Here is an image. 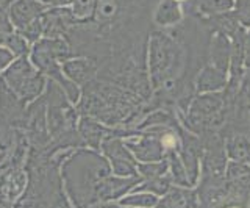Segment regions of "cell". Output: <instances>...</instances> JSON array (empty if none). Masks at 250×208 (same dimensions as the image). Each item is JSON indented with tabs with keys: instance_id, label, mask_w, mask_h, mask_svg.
<instances>
[{
	"instance_id": "6da1fadb",
	"label": "cell",
	"mask_w": 250,
	"mask_h": 208,
	"mask_svg": "<svg viewBox=\"0 0 250 208\" xmlns=\"http://www.w3.org/2000/svg\"><path fill=\"white\" fill-rule=\"evenodd\" d=\"M160 0H96L89 22L74 24L64 40L74 57L96 61L147 53L148 36L155 30L152 14Z\"/></svg>"
},
{
	"instance_id": "7a4b0ae2",
	"label": "cell",
	"mask_w": 250,
	"mask_h": 208,
	"mask_svg": "<svg viewBox=\"0 0 250 208\" xmlns=\"http://www.w3.org/2000/svg\"><path fill=\"white\" fill-rule=\"evenodd\" d=\"M75 108L80 116H91L106 127L122 130H136L150 113L147 100L99 79L82 88Z\"/></svg>"
},
{
	"instance_id": "3957f363",
	"label": "cell",
	"mask_w": 250,
	"mask_h": 208,
	"mask_svg": "<svg viewBox=\"0 0 250 208\" xmlns=\"http://www.w3.org/2000/svg\"><path fill=\"white\" fill-rule=\"evenodd\" d=\"M109 161L94 149H75L60 166L62 187L74 208H89L99 204L100 182L111 175Z\"/></svg>"
},
{
	"instance_id": "277c9868",
	"label": "cell",
	"mask_w": 250,
	"mask_h": 208,
	"mask_svg": "<svg viewBox=\"0 0 250 208\" xmlns=\"http://www.w3.org/2000/svg\"><path fill=\"white\" fill-rule=\"evenodd\" d=\"M0 77L25 104H31L41 97L47 86V79L33 66L28 57L16 58Z\"/></svg>"
},
{
	"instance_id": "5b68a950",
	"label": "cell",
	"mask_w": 250,
	"mask_h": 208,
	"mask_svg": "<svg viewBox=\"0 0 250 208\" xmlns=\"http://www.w3.org/2000/svg\"><path fill=\"white\" fill-rule=\"evenodd\" d=\"M100 150L117 177H138V160L127 149L122 138L108 135L102 141Z\"/></svg>"
},
{
	"instance_id": "8992f818",
	"label": "cell",
	"mask_w": 250,
	"mask_h": 208,
	"mask_svg": "<svg viewBox=\"0 0 250 208\" xmlns=\"http://www.w3.org/2000/svg\"><path fill=\"white\" fill-rule=\"evenodd\" d=\"M28 187V172L25 166L5 163L0 167V197L18 202Z\"/></svg>"
},
{
	"instance_id": "52a82bcc",
	"label": "cell",
	"mask_w": 250,
	"mask_h": 208,
	"mask_svg": "<svg viewBox=\"0 0 250 208\" xmlns=\"http://www.w3.org/2000/svg\"><path fill=\"white\" fill-rule=\"evenodd\" d=\"M49 10L38 0H14L10 5V21L16 32H22Z\"/></svg>"
},
{
	"instance_id": "ba28073f",
	"label": "cell",
	"mask_w": 250,
	"mask_h": 208,
	"mask_svg": "<svg viewBox=\"0 0 250 208\" xmlns=\"http://www.w3.org/2000/svg\"><path fill=\"white\" fill-rule=\"evenodd\" d=\"M236 0H185V16L197 19H211L234 10Z\"/></svg>"
},
{
	"instance_id": "9c48e42d",
	"label": "cell",
	"mask_w": 250,
	"mask_h": 208,
	"mask_svg": "<svg viewBox=\"0 0 250 208\" xmlns=\"http://www.w3.org/2000/svg\"><path fill=\"white\" fill-rule=\"evenodd\" d=\"M62 74L66 75V79L75 83L78 88L86 86L88 83L97 79L99 66L96 61L84 57H74L62 63Z\"/></svg>"
},
{
	"instance_id": "30bf717a",
	"label": "cell",
	"mask_w": 250,
	"mask_h": 208,
	"mask_svg": "<svg viewBox=\"0 0 250 208\" xmlns=\"http://www.w3.org/2000/svg\"><path fill=\"white\" fill-rule=\"evenodd\" d=\"M27 105L0 77V113L11 122L14 128H21Z\"/></svg>"
},
{
	"instance_id": "8fae6325",
	"label": "cell",
	"mask_w": 250,
	"mask_h": 208,
	"mask_svg": "<svg viewBox=\"0 0 250 208\" xmlns=\"http://www.w3.org/2000/svg\"><path fill=\"white\" fill-rule=\"evenodd\" d=\"M231 53H233V44L230 38L221 32H214L213 30V36H211L209 50H208V64L229 75Z\"/></svg>"
},
{
	"instance_id": "7c38bea8",
	"label": "cell",
	"mask_w": 250,
	"mask_h": 208,
	"mask_svg": "<svg viewBox=\"0 0 250 208\" xmlns=\"http://www.w3.org/2000/svg\"><path fill=\"white\" fill-rule=\"evenodd\" d=\"M183 19V2H178V0H160L152 14L155 28H172L182 24Z\"/></svg>"
},
{
	"instance_id": "4fadbf2b",
	"label": "cell",
	"mask_w": 250,
	"mask_h": 208,
	"mask_svg": "<svg viewBox=\"0 0 250 208\" xmlns=\"http://www.w3.org/2000/svg\"><path fill=\"white\" fill-rule=\"evenodd\" d=\"M77 130L80 133V138L84 146H88L89 149L99 150L102 141L111 132V127H106L100 121L91 116H80L77 124Z\"/></svg>"
},
{
	"instance_id": "5bb4252c",
	"label": "cell",
	"mask_w": 250,
	"mask_h": 208,
	"mask_svg": "<svg viewBox=\"0 0 250 208\" xmlns=\"http://www.w3.org/2000/svg\"><path fill=\"white\" fill-rule=\"evenodd\" d=\"M229 77L227 74L217 71L211 64L202 69L195 80V94H208V92H221L227 88Z\"/></svg>"
},
{
	"instance_id": "9a60e30c",
	"label": "cell",
	"mask_w": 250,
	"mask_h": 208,
	"mask_svg": "<svg viewBox=\"0 0 250 208\" xmlns=\"http://www.w3.org/2000/svg\"><path fill=\"white\" fill-rule=\"evenodd\" d=\"M22 132L14 128L13 124L0 113V167H2L18 146Z\"/></svg>"
},
{
	"instance_id": "2e32d148",
	"label": "cell",
	"mask_w": 250,
	"mask_h": 208,
	"mask_svg": "<svg viewBox=\"0 0 250 208\" xmlns=\"http://www.w3.org/2000/svg\"><path fill=\"white\" fill-rule=\"evenodd\" d=\"M158 208H195V194L186 189L174 188L167 192L161 202L156 204Z\"/></svg>"
},
{
	"instance_id": "e0dca14e",
	"label": "cell",
	"mask_w": 250,
	"mask_h": 208,
	"mask_svg": "<svg viewBox=\"0 0 250 208\" xmlns=\"http://www.w3.org/2000/svg\"><path fill=\"white\" fill-rule=\"evenodd\" d=\"M69 11L75 19V24H84L89 22L96 10V0H70Z\"/></svg>"
},
{
	"instance_id": "ac0fdd59",
	"label": "cell",
	"mask_w": 250,
	"mask_h": 208,
	"mask_svg": "<svg viewBox=\"0 0 250 208\" xmlns=\"http://www.w3.org/2000/svg\"><path fill=\"white\" fill-rule=\"evenodd\" d=\"M3 47H6L8 50H10L16 58L28 57L30 55V50H31L30 42L19 32H16V30H14V32L10 36L6 38Z\"/></svg>"
},
{
	"instance_id": "d6986e66",
	"label": "cell",
	"mask_w": 250,
	"mask_h": 208,
	"mask_svg": "<svg viewBox=\"0 0 250 208\" xmlns=\"http://www.w3.org/2000/svg\"><path fill=\"white\" fill-rule=\"evenodd\" d=\"M122 207H135V208H152L158 204V199L153 194H147V192H141V194H133L128 197H124L119 200Z\"/></svg>"
},
{
	"instance_id": "ffe728a7",
	"label": "cell",
	"mask_w": 250,
	"mask_h": 208,
	"mask_svg": "<svg viewBox=\"0 0 250 208\" xmlns=\"http://www.w3.org/2000/svg\"><path fill=\"white\" fill-rule=\"evenodd\" d=\"M143 185H136L135 192L138 191H150L153 194H166L170 188V180L167 177H158V179H150V180H146V182H141Z\"/></svg>"
},
{
	"instance_id": "44dd1931",
	"label": "cell",
	"mask_w": 250,
	"mask_h": 208,
	"mask_svg": "<svg viewBox=\"0 0 250 208\" xmlns=\"http://www.w3.org/2000/svg\"><path fill=\"white\" fill-rule=\"evenodd\" d=\"M167 167H169L167 161H163V163H144V165H138V171L141 172V175L146 177V180H150V179L164 177Z\"/></svg>"
},
{
	"instance_id": "7402d4cb",
	"label": "cell",
	"mask_w": 250,
	"mask_h": 208,
	"mask_svg": "<svg viewBox=\"0 0 250 208\" xmlns=\"http://www.w3.org/2000/svg\"><path fill=\"white\" fill-rule=\"evenodd\" d=\"M14 32V27L10 21V6L0 5V45H3L6 38Z\"/></svg>"
},
{
	"instance_id": "603a6c76",
	"label": "cell",
	"mask_w": 250,
	"mask_h": 208,
	"mask_svg": "<svg viewBox=\"0 0 250 208\" xmlns=\"http://www.w3.org/2000/svg\"><path fill=\"white\" fill-rule=\"evenodd\" d=\"M234 14L242 27L250 28V0H236Z\"/></svg>"
},
{
	"instance_id": "cb8c5ba5",
	"label": "cell",
	"mask_w": 250,
	"mask_h": 208,
	"mask_svg": "<svg viewBox=\"0 0 250 208\" xmlns=\"http://www.w3.org/2000/svg\"><path fill=\"white\" fill-rule=\"evenodd\" d=\"M16 60V57L8 50L3 45H0V75H2L8 67L11 66V63Z\"/></svg>"
},
{
	"instance_id": "d4e9b609",
	"label": "cell",
	"mask_w": 250,
	"mask_h": 208,
	"mask_svg": "<svg viewBox=\"0 0 250 208\" xmlns=\"http://www.w3.org/2000/svg\"><path fill=\"white\" fill-rule=\"evenodd\" d=\"M42 3L45 8H62V6H69L70 0H38Z\"/></svg>"
},
{
	"instance_id": "484cf974",
	"label": "cell",
	"mask_w": 250,
	"mask_h": 208,
	"mask_svg": "<svg viewBox=\"0 0 250 208\" xmlns=\"http://www.w3.org/2000/svg\"><path fill=\"white\" fill-rule=\"evenodd\" d=\"M89 208H121V207H117V205H111V204H106V202H104V204H96V205H92V207H89Z\"/></svg>"
},
{
	"instance_id": "4316f807",
	"label": "cell",
	"mask_w": 250,
	"mask_h": 208,
	"mask_svg": "<svg viewBox=\"0 0 250 208\" xmlns=\"http://www.w3.org/2000/svg\"><path fill=\"white\" fill-rule=\"evenodd\" d=\"M13 2H14V0H0V5H6V6H10Z\"/></svg>"
},
{
	"instance_id": "83f0119b",
	"label": "cell",
	"mask_w": 250,
	"mask_h": 208,
	"mask_svg": "<svg viewBox=\"0 0 250 208\" xmlns=\"http://www.w3.org/2000/svg\"><path fill=\"white\" fill-rule=\"evenodd\" d=\"M178 2H185V0H178Z\"/></svg>"
}]
</instances>
